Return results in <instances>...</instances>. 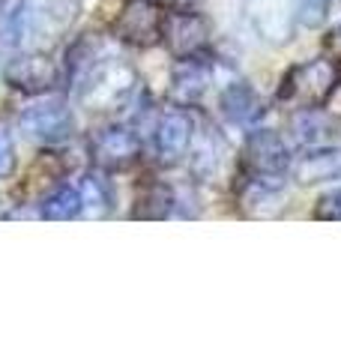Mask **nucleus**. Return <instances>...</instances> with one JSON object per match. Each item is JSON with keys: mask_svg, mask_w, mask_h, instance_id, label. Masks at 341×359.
I'll return each mask as SVG.
<instances>
[{"mask_svg": "<svg viewBox=\"0 0 341 359\" xmlns=\"http://www.w3.org/2000/svg\"><path fill=\"white\" fill-rule=\"evenodd\" d=\"M162 42L168 45V51L174 54L177 60L201 57V54H207V45H210V25H207V18L198 15V13H192V9H177V13H168Z\"/></svg>", "mask_w": 341, "mask_h": 359, "instance_id": "obj_11", "label": "nucleus"}, {"mask_svg": "<svg viewBox=\"0 0 341 359\" xmlns=\"http://www.w3.org/2000/svg\"><path fill=\"white\" fill-rule=\"evenodd\" d=\"M177 216V195L165 183L144 186L132 207V219H170Z\"/></svg>", "mask_w": 341, "mask_h": 359, "instance_id": "obj_19", "label": "nucleus"}, {"mask_svg": "<svg viewBox=\"0 0 341 359\" xmlns=\"http://www.w3.org/2000/svg\"><path fill=\"white\" fill-rule=\"evenodd\" d=\"M290 135L300 147H323L335 135V120L323 108H300L290 114Z\"/></svg>", "mask_w": 341, "mask_h": 359, "instance_id": "obj_17", "label": "nucleus"}, {"mask_svg": "<svg viewBox=\"0 0 341 359\" xmlns=\"http://www.w3.org/2000/svg\"><path fill=\"white\" fill-rule=\"evenodd\" d=\"M195 138V120L186 108H165L153 123V156L162 168H174L189 156Z\"/></svg>", "mask_w": 341, "mask_h": 359, "instance_id": "obj_10", "label": "nucleus"}, {"mask_svg": "<svg viewBox=\"0 0 341 359\" xmlns=\"http://www.w3.org/2000/svg\"><path fill=\"white\" fill-rule=\"evenodd\" d=\"M81 0H18L9 13V39L15 45H51L69 33Z\"/></svg>", "mask_w": 341, "mask_h": 359, "instance_id": "obj_2", "label": "nucleus"}, {"mask_svg": "<svg viewBox=\"0 0 341 359\" xmlns=\"http://www.w3.org/2000/svg\"><path fill=\"white\" fill-rule=\"evenodd\" d=\"M78 201H81V216L90 222L108 219L114 212V189L108 183L105 171H87L78 177Z\"/></svg>", "mask_w": 341, "mask_h": 359, "instance_id": "obj_16", "label": "nucleus"}, {"mask_svg": "<svg viewBox=\"0 0 341 359\" xmlns=\"http://www.w3.org/2000/svg\"><path fill=\"white\" fill-rule=\"evenodd\" d=\"M281 204H284V177H240L243 216L252 219L279 216Z\"/></svg>", "mask_w": 341, "mask_h": 359, "instance_id": "obj_14", "label": "nucleus"}, {"mask_svg": "<svg viewBox=\"0 0 341 359\" xmlns=\"http://www.w3.org/2000/svg\"><path fill=\"white\" fill-rule=\"evenodd\" d=\"M219 108H222V117L231 123V126L246 129V132L255 129L267 114V108H264V102H260L258 90L248 81H243V78H236V81H231L222 90Z\"/></svg>", "mask_w": 341, "mask_h": 359, "instance_id": "obj_13", "label": "nucleus"}, {"mask_svg": "<svg viewBox=\"0 0 341 359\" xmlns=\"http://www.w3.org/2000/svg\"><path fill=\"white\" fill-rule=\"evenodd\" d=\"M168 4H170V6H177V9H192V6L198 4V0H168Z\"/></svg>", "mask_w": 341, "mask_h": 359, "instance_id": "obj_24", "label": "nucleus"}, {"mask_svg": "<svg viewBox=\"0 0 341 359\" xmlns=\"http://www.w3.org/2000/svg\"><path fill=\"white\" fill-rule=\"evenodd\" d=\"M63 75L66 84L75 90L78 102L93 111H120L135 105V93H138L135 69L96 33H87L69 45Z\"/></svg>", "mask_w": 341, "mask_h": 359, "instance_id": "obj_1", "label": "nucleus"}, {"mask_svg": "<svg viewBox=\"0 0 341 359\" xmlns=\"http://www.w3.org/2000/svg\"><path fill=\"white\" fill-rule=\"evenodd\" d=\"M168 13L159 0H129L111 25V36L129 48H153L165 36Z\"/></svg>", "mask_w": 341, "mask_h": 359, "instance_id": "obj_6", "label": "nucleus"}, {"mask_svg": "<svg viewBox=\"0 0 341 359\" xmlns=\"http://www.w3.org/2000/svg\"><path fill=\"white\" fill-rule=\"evenodd\" d=\"M333 45H338V48H341V25L333 30Z\"/></svg>", "mask_w": 341, "mask_h": 359, "instance_id": "obj_25", "label": "nucleus"}, {"mask_svg": "<svg viewBox=\"0 0 341 359\" xmlns=\"http://www.w3.org/2000/svg\"><path fill=\"white\" fill-rule=\"evenodd\" d=\"M87 150L99 171L117 174V171H129V168L141 159V138H138V132H135V126H126V123H105V126L90 132Z\"/></svg>", "mask_w": 341, "mask_h": 359, "instance_id": "obj_5", "label": "nucleus"}, {"mask_svg": "<svg viewBox=\"0 0 341 359\" xmlns=\"http://www.w3.org/2000/svg\"><path fill=\"white\" fill-rule=\"evenodd\" d=\"M333 4H335V0H297V21H300V27H305V30L323 27Z\"/></svg>", "mask_w": 341, "mask_h": 359, "instance_id": "obj_21", "label": "nucleus"}, {"mask_svg": "<svg viewBox=\"0 0 341 359\" xmlns=\"http://www.w3.org/2000/svg\"><path fill=\"white\" fill-rule=\"evenodd\" d=\"M4 81L25 96H48L60 87V81H66V75H63V66L51 54L30 48L6 63Z\"/></svg>", "mask_w": 341, "mask_h": 359, "instance_id": "obj_8", "label": "nucleus"}, {"mask_svg": "<svg viewBox=\"0 0 341 359\" xmlns=\"http://www.w3.org/2000/svg\"><path fill=\"white\" fill-rule=\"evenodd\" d=\"M341 84V69L335 60L329 57H314L290 66L281 78V87L276 99L281 105H288L293 111L300 108H326V102L335 96V90Z\"/></svg>", "mask_w": 341, "mask_h": 359, "instance_id": "obj_3", "label": "nucleus"}, {"mask_svg": "<svg viewBox=\"0 0 341 359\" xmlns=\"http://www.w3.org/2000/svg\"><path fill=\"white\" fill-rule=\"evenodd\" d=\"M243 13L255 36L267 45H288L297 36V0H243Z\"/></svg>", "mask_w": 341, "mask_h": 359, "instance_id": "obj_9", "label": "nucleus"}, {"mask_svg": "<svg viewBox=\"0 0 341 359\" xmlns=\"http://www.w3.org/2000/svg\"><path fill=\"white\" fill-rule=\"evenodd\" d=\"M314 219L317 222H341V186L329 189V192H323L321 198H317Z\"/></svg>", "mask_w": 341, "mask_h": 359, "instance_id": "obj_23", "label": "nucleus"}, {"mask_svg": "<svg viewBox=\"0 0 341 359\" xmlns=\"http://www.w3.org/2000/svg\"><path fill=\"white\" fill-rule=\"evenodd\" d=\"M225 162V144L219 138L215 129H203L201 138H192L189 147V171L201 183H210V180L222 171Z\"/></svg>", "mask_w": 341, "mask_h": 359, "instance_id": "obj_18", "label": "nucleus"}, {"mask_svg": "<svg viewBox=\"0 0 341 359\" xmlns=\"http://www.w3.org/2000/svg\"><path fill=\"white\" fill-rule=\"evenodd\" d=\"M290 174L302 186L338 180L341 177V150L329 147V144H323V147H305L297 159L290 162Z\"/></svg>", "mask_w": 341, "mask_h": 359, "instance_id": "obj_15", "label": "nucleus"}, {"mask_svg": "<svg viewBox=\"0 0 341 359\" xmlns=\"http://www.w3.org/2000/svg\"><path fill=\"white\" fill-rule=\"evenodd\" d=\"M39 216L45 222H69L81 216V201L75 186H57L39 201Z\"/></svg>", "mask_w": 341, "mask_h": 359, "instance_id": "obj_20", "label": "nucleus"}, {"mask_svg": "<svg viewBox=\"0 0 341 359\" xmlns=\"http://www.w3.org/2000/svg\"><path fill=\"white\" fill-rule=\"evenodd\" d=\"M210 84H213V63L207 60V54L177 60L174 72H170V102L180 108H195L203 102Z\"/></svg>", "mask_w": 341, "mask_h": 359, "instance_id": "obj_12", "label": "nucleus"}, {"mask_svg": "<svg viewBox=\"0 0 341 359\" xmlns=\"http://www.w3.org/2000/svg\"><path fill=\"white\" fill-rule=\"evenodd\" d=\"M293 153L276 129H248L240 153V177H288Z\"/></svg>", "mask_w": 341, "mask_h": 359, "instance_id": "obj_7", "label": "nucleus"}, {"mask_svg": "<svg viewBox=\"0 0 341 359\" xmlns=\"http://www.w3.org/2000/svg\"><path fill=\"white\" fill-rule=\"evenodd\" d=\"M15 141H13V129L6 120H0V180H9L15 174Z\"/></svg>", "mask_w": 341, "mask_h": 359, "instance_id": "obj_22", "label": "nucleus"}, {"mask_svg": "<svg viewBox=\"0 0 341 359\" xmlns=\"http://www.w3.org/2000/svg\"><path fill=\"white\" fill-rule=\"evenodd\" d=\"M18 126L30 141L42 144V147H63L75 135V114L66 99L51 96L21 111Z\"/></svg>", "mask_w": 341, "mask_h": 359, "instance_id": "obj_4", "label": "nucleus"}]
</instances>
